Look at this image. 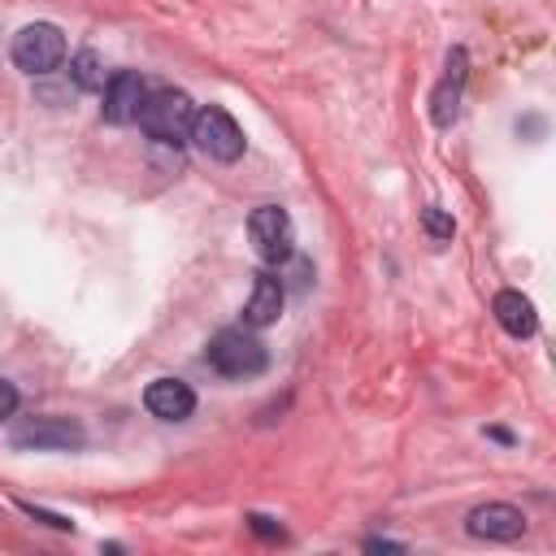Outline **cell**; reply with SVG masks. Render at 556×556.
<instances>
[{
  "label": "cell",
  "instance_id": "6da1fadb",
  "mask_svg": "<svg viewBox=\"0 0 556 556\" xmlns=\"http://www.w3.org/2000/svg\"><path fill=\"white\" fill-rule=\"evenodd\" d=\"M191 117H195L191 96H187V91H174V87H161V91L143 96L135 122H139L143 135L156 139V143H182V139L191 135Z\"/></svg>",
  "mask_w": 556,
  "mask_h": 556
},
{
  "label": "cell",
  "instance_id": "7a4b0ae2",
  "mask_svg": "<svg viewBox=\"0 0 556 556\" xmlns=\"http://www.w3.org/2000/svg\"><path fill=\"white\" fill-rule=\"evenodd\" d=\"M204 361H208L222 378H252V374H261V369L269 365L265 343H261L252 330H243V326L217 330V334L208 339V348H204Z\"/></svg>",
  "mask_w": 556,
  "mask_h": 556
},
{
  "label": "cell",
  "instance_id": "3957f363",
  "mask_svg": "<svg viewBox=\"0 0 556 556\" xmlns=\"http://www.w3.org/2000/svg\"><path fill=\"white\" fill-rule=\"evenodd\" d=\"M9 52H13V65L22 74L43 78V74H52L65 61V35L52 22H30V26H22L13 35V48Z\"/></svg>",
  "mask_w": 556,
  "mask_h": 556
},
{
  "label": "cell",
  "instance_id": "277c9868",
  "mask_svg": "<svg viewBox=\"0 0 556 556\" xmlns=\"http://www.w3.org/2000/svg\"><path fill=\"white\" fill-rule=\"evenodd\" d=\"M187 139H195V148H200L208 161H239V156H243V130H239V122H235L222 104L195 109Z\"/></svg>",
  "mask_w": 556,
  "mask_h": 556
},
{
  "label": "cell",
  "instance_id": "5b68a950",
  "mask_svg": "<svg viewBox=\"0 0 556 556\" xmlns=\"http://www.w3.org/2000/svg\"><path fill=\"white\" fill-rule=\"evenodd\" d=\"M248 235H252V243H256V252H261L265 261L278 265V261L291 256L295 226H291L287 208H278V204H261V208H252V217H248Z\"/></svg>",
  "mask_w": 556,
  "mask_h": 556
},
{
  "label": "cell",
  "instance_id": "8992f818",
  "mask_svg": "<svg viewBox=\"0 0 556 556\" xmlns=\"http://www.w3.org/2000/svg\"><path fill=\"white\" fill-rule=\"evenodd\" d=\"M13 447H35V452H70L83 447V426L70 417H35L13 434Z\"/></svg>",
  "mask_w": 556,
  "mask_h": 556
},
{
  "label": "cell",
  "instance_id": "52a82bcc",
  "mask_svg": "<svg viewBox=\"0 0 556 556\" xmlns=\"http://www.w3.org/2000/svg\"><path fill=\"white\" fill-rule=\"evenodd\" d=\"M469 534L473 539H491V543H508V539H521L526 534V513L513 508V504H478L469 517H465Z\"/></svg>",
  "mask_w": 556,
  "mask_h": 556
},
{
  "label": "cell",
  "instance_id": "ba28073f",
  "mask_svg": "<svg viewBox=\"0 0 556 556\" xmlns=\"http://www.w3.org/2000/svg\"><path fill=\"white\" fill-rule=\"evenodd\" d=\"M143 96H148L143 78H139L135 70H117V74L104 83V104H100L104 122H113V126H126V122H135V117H139V104H143Z\"/></svg>",
  "mask_w": 556,
  "mask_h": 556
},
{
  "label": "cell",
  "instance_id": "9c48e42d",
  "mask_svg": "<svg viewBox=\"0 0 556 556\" xmlns=\"http://www.w3.org/2000/svg\"><path fill=\"white\" fill-rule=\"evenodd\" d=\"M143 404H148V413L161 417V421H187L191 408H195V391H191L182 378H156V382H148Z\"/></svg>",
  "mask_w": 556,
  "mask_h": 556
},
{
  "label": "cell",
  "instance_id": "30bf717a",
  "mask_svg": "<svg viewBox=\"0 0 556 556\" xmlns=\"http://www.w3.org/2000/svg\"><path fill=\"white\" fill-rule=\"evenodd\" d=\"M465 74H469V56H465V48H452V52H447V74L439 78V87H434V96H430V117H434V126H452L456 100H460V87H465Z\"/></svg>",
  "mask_w": 556,
  "mask_h": 556
},
{
  "label": "cell",
  "instance_id": "8fae6325",
  "mask_svg": "<svg viewBox=\"0 0 556 556\" xmlns=\"http://www.w3.org/2000/svg\"><path fill=\"white\" fill-rule=\"evenodd\" d=\"M282 278H274V274H256V282H252V295H248V304H243V321L252 326V330H261V326H274L278 317H282Z\"/></svg>",
  "mask_w": 556,
  "mask_h": 556
},
{
  "label": "cell",
  "instance_id": "7c38bea8",
  "mask_svg": "<svg viewBox=\"0 0 556 556\" xmlns=\"http://www.w3.org/2000/svg\"><path fill=\"white\" fill-rule=\"evenodd\" d=\"M491 313H495V321H500L513 339H530V334L539 330V313H534V304H530L521 291H500L495 304H491Z\"/></svg>",
  "mask_w": 556,
  "mask_h": 556
},
{
  "label": "cell",
  "instance_id": "4fadbf2b",
  "mask_svg": "<svg viewBox=\"0 0 556 556\" xmlns=\"http://www.w3.org/2000/svg\"><path fill=\"white\" fill-rule=\"evenodd\" d=\"M70 78L83 87V91H104V61H100V52H91V48H83L74 61H70Z\"/></svg>",
  "mask_w": 556,
  "mask_h": 556
},
{
  "label": "cell",
  "instance_id": "5bb4252c",
  "mask_svg": "<svg viewBox=\"0 0 556 556\" xmlns=\"http://www.w3.org/2000/svg\"><path fill=\"white\" fill-rule=\"evenodd\" d=\"M421 226H426L430 239H452V230H456V222H452L443 208H426V213H421Z\"/></svg>",
  "mask_w": 556,
  "mask_h": 556
},
{
  "label": "cell",
  "instance_id": "9a60e30c",
  "mask_svg": "<svg viewBox=\"0 0 556 556\" xmlns=\"http://www.w3.org/2000/svg\"><path fill=\"white\" fill-rule=\"evenodd\" d=\"M13 408H17V387L0 378V426H4L9 417H13Z\"/></svg>",
  "mask_w": 556,
  "mask_h": 556
},
{
  "label": "cell",
  "instance_id": "2e32d148",
  "mask_svg": "<svg viewBox=\"0 0 556 556\" xmlns=\"http://www.w3.org/2000/svg\"><path fill=\"white\" fill-rule=\"evenodd\" d=\"M30 517H39V521H48V526H56V530H74V521L70 517H61V513H43V508H35V504H22Z\"/></svg>",
  "mask_w": 556,
  "mask_h": 556
},
{
  "label": "cell",
  "instance_id": "e0dca14e",
  "mask_svg": "<svg viewBox=\"0 0 556 556\" xmlns=\"http://www.w3.org/2000/svg\"><path fill=\"white\" fill-rule=\"evenodd\" d=\"M248 521H252V530H256V534H265V539H274V534H282V530H278V526H274L269 517H261V513H256V517H248Z\"/></svg>",
  "mask_w": 556,
  "mask_h": 556
},
{
  "label": "cell",
  "instance_id": "ac0fdd59",
  "mask_svg": "<svg viewBox=\"0 0 556 556\" xmlns=\"http://www.w3.org/2000/svg\"><path fill=\"white\" fill-rule=\"evenodd\" d=\"M365 547H369V552H400V543H391V539H369Z\"/></svg>",
  "mask_w": 556,
  "mask_h": 556
}]
</instances>
